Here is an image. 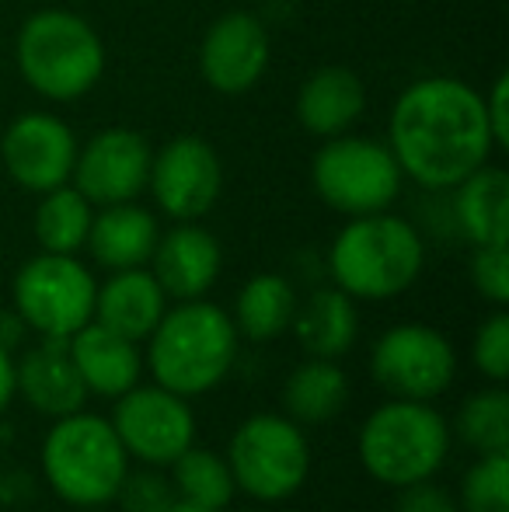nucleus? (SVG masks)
Masks as SVG:
<instances>
[{"instance_id":"f257e3e1","label":"nucleus","mask_w":509,"mask_h":512,"mask_svg":"<svg viewBox=\"0 0 509 512\" xmlns=\"http://www.w3.org/2000/svg\"><path fill=\"white\" fill-rule=\"evenodd\" d=\"M384 143L401 175L426 192H450L496 150L482 91L447 74L419 77L401 91Z\"/></svg>"},{"instance_id":"f03ea898","label":"nucleus","mask_w":509,"mask_h":512,"mask_svg":"<svg viewBox=\"0 0 509 512\" xmlns=\"http://www.w3.org/2000/svg\"><path fill=\"white\" fill-rule=\"evenodd\" d=\"M238 328L224 307L199 300H178L164 310L157 328L147 335L143 370L150 380L182 398L210 394L231 377L238 363Z\"/></svg>"},{"instance_id":"7ed1b4c3","label":"nucleus","mask_w":509,"mask_h":512,"mask_svg":"<svg viewBox=\"0 0 509 512\" xmlns=\"http://www.w3.org/2000/svg\"><path fill=\"white\" fill-rule=\"evenodd\" d=\"M426 265L419 227L391 209L349 216L328 248V279L353 300H391L412 290Z\"/></svg>"},{"instance_id":"20e7f679","label":"nucleus","mask_w":509,"mask_h":512,"mask_svg":"<svg viewBox=\"0 0 509 512\" xmlns=\"http://www.w3.org/2000/svg\"><path fill=\"white\" fill-rule=\"evenodd\" d=\"M49 492L74 509L109 506L129 471V453L105 415L81 408L53 418L39 450Z\"/></svg>"},{"instance_id":"39448f33","label":"nucleus","mask_w":509,"mask_h":512,"mask_svg":"<svg viewBox=\"0 0 509 512\" xmlns=\"http://www.w3.org/2000/svg\"><path fill=\"white\" fill-rule=\"evenodd\" d=\"M18 70L46 102H77L105 74V42L88 18L63 7H42L18 28Z\"/></svg>"},{"instance_id":"423d86ee","label":"nucleus","mask_w":509,"mask_h":512,"mask_svg":"<svg viewBox=\"0 0 509 512\" xmlns=\"http://www.w3.org/2000/svg\"><path fill=\"white\" fill-rule=\"evenodd\" d=\"M454 432L433 408V401L387 398L363 418L356 436V457L363 471L387 488H405L436 478L450 457Z\"/></svg>"},{"instance_id":"0eeeda50","label":"nucleus","mask_w":509,"mask_h":512,"mask_svg":"<svg viewBox=\"0 0 509 512\" xmlns=\"http://www.w3.org/2000/svg\"><path fill=\"white\" fill-rule=\"evenodd\" d=\"M224 457L238 492L265 506L293 499L311 478V439L304 425L276 411L248 415L231 432Z\"/></svg>"},{"instance_id":"6e6552de","label":"nucleus","mask_w":509,"mask_h":512,"mask_svg":"<svg viewBox=\"0 0 509 512\" xmlns=\"http://www.w3.org/2000/svg\"><path fill=\"white\" fill-rule=\"evenodd\" d=\"M311 185L335 213L367 216L394 206L405 175L384 140L342 133L318 147L311 161Z\"/></svg>"},{"instance_id":"1a4fd4ad","label":"nucleus","mask_w":509,"mask_h":512,"mask_svg":"<svg viewBox=\"0 0 509 512\" xmlns=\"http://www.w3.org/2000/svg\"><path fill=\"white\" fill-rule=\"evenodd\" d=\"M95 290L98 279L77 255L42 251L18 269L11 293L14 310L28 324V331L67 342L95 317Z\"/></svg>"},{"instance_id":"9d476101","label":"nucleus","mask_w":509,"mask_h":512,"mask_svg":"<svg viewBox=\"0 0 509 512\" xmlns=\"http://www.w3.org/2000/svg\"><path fill=\"white\" fill-rule=\"evenodd\" d=\"M370 377L387 398L436 401L454 384L457 352L450 338L433 324H394L370 349Z\"/></svg>"},{"instance_id":"9b49d317","label":"nucleus","mask_w":509,"mask_h":512,"mask_svg":"<svg viewBox=\"0 0 509 512\" xmlns=\"http://www.w3.org/2000/svg\"><path fill=\"white\" fill-rule=\"evenodd\" d=\"M119 443L126 446L129 460L150 467H168L178 453L196 443V411L189 398L168 391L161 384H136L119 394L109 415Z\"/></svg>"},{"instance_id":"f8f14e48","label":"nucleus","mask_w":509,"mask_h":512,"mask_svg":"<svg viewBox=\"0 0 509 512\" xmlns=\"http://www.w3.org/2000/svg\"><path fill=\"white\" fill-rule=\"evenodd\" d=\"M147 192L168 220H203L224 192V164L203 136H175L150 157Z\"/></svg>"},{"instance_id":"ddd939ff","label":"nucleus","mask_w":509,"mask_h":512,"mask_svg":"<svg viewBox=\"0 0 509 512\" xmlns=\"http://www.w3.org/2000/svg\"><path fill=\"white\" fill-rule=\"evenodd\" d=\"M150 157L154 150L147 136L129 126H109L77 147L70 185L95 209L133 203L147 192Z\"/></svg>"},{"instance_id":"4468645a","label":"nucleus","mask_w":509,"mask_h":512,"mask_svg":"<svg viewBox=\"0 0 509 512\" xmlns=\"http://www.w3.org/2000/svg\"><path fill=\"white\" fill-rule=\"evenodd\" d=\"M77 147L81 140L74 129L53 112H21L0 140V161L14 185L25 192L60 189L74 175Z\"/></svg>"},{"instance_id":"2eb2a0df","label":"nucleus","mask_w":509,"mask_h":512,"mask_svg":"<svg viewBox=\"0 0 509 512\" xmlns=\"http://www.w3.org/2000/svg\"><path fill=\"white\" fill-rule=\"evenodd\" d=\"M272 60V42L252 11H227L199 42V74L217 95H248Z\"/></svg>"},{"instance_id":"dca6fc26","label":"nucleus","mask_w":509,"mask_h":512,"mask_svg":"<svg viewBox=\"0 0 509 512\" xmlns=\"http://www.w3.org/2000/svg\"><path fill=\"white\" fill-rule=\"evenodd\" d=\"M147 269L154 272L168 300H175V304L178 300H199L217 286L220 269H224V251L203 223L185 220L171 230H161Z\"/></svg>"},{"instance_id":"f3484780","label":"nucleus","mask_w":509,"mask_h":512,"mask_svg":"<svg viewBox=\"0 0 509 512\" xmlns=\"http://www.w3.org/2000/svg\"><path fill=\"white\" fill-rule=\"evenodd\" d=\"M14 398H25L39 415L63 418L88 405V387L70 359L67 342L39 338L14 359Z\"/></svg>"},{"instance_id":"a211bd4d","label":"nucleus","mask_w":509,"mask_h":512,"mask_svg":"<svg viewBox=\"0 0 509 512\" xmlns=\"http://www.w3.org/2000/svg\"><path fill=\"white\" fill-rule=\"evenodd\" d=\"M70 359L81 373L84 387L95 398L116 401L129 387L143 380V349L140 342L105 328L98 321H88L81 331L67 338Z\"/></svg>"},{"instance_id":"6ab92c4d","label":"nucleus","mask_w":509,"mask_h":512,"mask_svg":"<svg viewBox=\"0 0 509 512\" xmlns=\"http://www.w3.org/2000/svg\"><path fill=\"white\" fill-rule=\"evenodd\" d=\"M367 88L349 67H318L297 91V122L318 140L342 136L360 122Z\"/></svg>"},{"instance_id":"aec40b11","label":"nucleus","mask_w":509,"mask_h":512,"mask_svg":"<svg viewBox=\"0 0 509 512\" xmlns=\"http://www.w3.org/2000/svg\"><path fill=\"white\" fill-rule=\"evenodd\" d=\"M164 310H168V297H164L161 283L147 265H140V269L109 272V279L98 283L91 321L105 324V328L119 331L133 342H147V335L157 328Z\"/></svg>"},{"instance_id":"412c9836","label":"nucleus","mask_w":509,"mask_h":512,"mask_svg":"<svg viewBox=\"0 0 509 512\" xmlns=\"http://www.w3.org/2000/svg\"><path fill=\"white\" fill-rule=\"evenodd\" d=\"M157 237H161L157 216L133 199V203L98 206L84 248L91 251L95 265H102V269H109V272L140 269V265H147L150 255H154Z\"/></svg>"},{"instance_id":"4be33fe9","label":"nucleus","mask_w":509,"mask_h":512,"mask_svg":"<svg viewBox=\"0 0 509 512\" xmlns=\"http://www.w3.org/2000/svg\"><path fill=\"white\" fill-rule=\"evenodd\" d=\"M290 331L311 359H342L360 338V310L339 286H318L297 300Z\"/></svg>"},{"instance_id":"5701e85b","label":"nucleus","mask_w":509,"mask_h":512,"mask_svg":"<svg viewBox=\"0 0 509 512\" xmlns=\"http://www.w3.org/2000/svg\"><path fill=\"white\" fill-rule=\"evenodd\" d=\"M450 216L471 248L509 241V175L499 164H482L454 185Z\"/></svg>"},{"instance_id":"b1692460","label":"nucleus","mask_w":509,"mask_h":512,"mask_svg":"<svg viewBox=\"0 0 509 512\" xmlns=\"http://www.w3.org/2000/svg\"><path fill=\"white\" fill-rule=\"evenodd\" d=\"M349 377L339 359H311L307 356L283 384V415L297 425H325L342 415L349 405Z\"/></svg>"},{"instance_id":"393cba45","label":"nucleus","mask_w":509,"mask_h":512,"mask_svg":"<svg viewBox=\"0 0 509 512\" xmlns=\"http://www.w3.org/2000/svg\"><path fill=\"white\" fill-rule=\"evenodd\" d=\"M297 290L286 276L279 272H258L238 290L234 300V328L248 342H272V338L286 335L293 324V310H297Z\"/></svg>"},{"instance_id":"a878e982","label":"nucleus","mask_w":509,"mask_h":512,"mask_svg":"<svg viewBox=\"0 0 509 512\" xmlns=\"http://www.w3.org/2000/svg\"><path fill=\"white\" fill-rule=\"evenodd\" d=\"M95 220V206L74 189V185H60V189H49L39 196L35 206V241L42 251H53V255H77V251L88 244V230Z\"/></svg>"},{"instance_id":"bb28decb","label":"nucleus","mask_w":509,"mask_h":512,"mask_svg":"<svg viewBox=\"0 0 509 512\" xmlns=\"http://www.w3.org/2000/svg\"><path fill=\"white\" fill-rule=\"evenodd\" d=\"M171 485H175V499L192 502L203 509H220L231 506V499L238 495V485L231 478L227 457L217 450L192 443L185 453H178L171 460Z\"/></svg>"},{"instance_id":"cd10ccee","label":"nucleus","mask_w":509,"mask_h":512,"mask_svg":"<svg viewBox=\"0 0 509 512\" xmlns=\"http://www.w3.org/2000/svg\"><path fill=\"white\" fill-rule=\"evenodd\" d=\"M454 432L475 457L482 453H509V394L503 384L468 394L457 408Z\"/></svg>"},{"instance_id":"c85d7f7f","label":"nucleus","mask_w":509,"mask_h":512,"mask_svg":"<svg viewBox=\"0 0 509 512\" xmlns=\"http://www.w3.org/2000/svg\"><path fill=\"white\" fill-rule=\"evenodd\" d=\"M461 512H509V453H482L457 488Z\"/></svg>"},{"instance_id":"c756f323","label":"nucleus","mask_w":509,"mask_h":512,"mask_svg":"<svg viewBox=\"0 0 509 512\" xmlns=\"http://www.w3.org/2000/svg\"><path fill=\"white\" fill-rule=\"evenodd\" d=\"M471 363L492 384H506L509 377V314L506 307H496L471 338Z\"/></svg>"},{"instance_id":"7c9ffc66","label":"nucleus","mask_w":509,"mask_h":512,"mask_svg":"<svg viewBox=\"0 0 509 512\" xmlns=\"http://www.w3.org/2000/svg\"><path fill=\"white\" fill-rule=\"evenodd\" d=\"M116 502L119 512H164L175 502V485H171V478H164L161 467L129 464L123 485L116 492Z\"/></svg>"},{"instance_id":"2f4dec72","label":"nucleus","mask_w":509,"mask_h":512,"mask_svg":"<svg viewBox=\"0 0 509 512\" xmlns=\"http://www.w3.org/2000/svg\"><path fill=\"white\" fill-rule=\"evenodd\" d=\"M471 286L492 307L509 304V251L506 244H478L471 251Z\"/></svg>"},{"instance_id":"473e14b6","label":"nucleus","mask_w":509,"mask_h":512,"mask_svg":"<svg viewBox=\"0 0 509 512\" xmlns=\"http://www.w3.org/2000/svg\"><path fill=\"white\" fill-rule=\"evenodd\" d=\"M394 512H461V506H457V495L450 488L426 478V481H415V485L398 488Z\"/></svg>"},{"instance_id":"72a5a7b5","label":"nucleus","mask_w":509,"mask_h":512,"mask_svg":"<svg viewBox=\"0 0 509 512\" xmlns=\"http://www.w3.org/2000/svg\"><path fill=\"white\" fill-rule=\"evenodd\" d=\"M485 102V119H489V133L496 150L509 147V74H499L492 81L489 95H482Z\"/></svg>"},{"instance_id":"f704fd0d","label":"nucleus","mask_w":509,"mask_h":512,"mask_svg":"<svg viewBox=\"0 0 509 512\" xmlns=\"http://www.w3.org/2000/svg\"><path fill=\"white\" fill-rule=\"evenodd\" d=\"M25 338H28V324L21 321V314L18 310H0V349L4 352H18L21 345H25Z\"/></svg>"},{"instance_id":"c9c22d12","label":"nucleus","mask_w":509,"mask_h":512,"mask_svg":"<svg viewBox=\"0 0 509 512\" xmlns=\"http://www.w3.org/2000/svg\"><path fill=\"white\" fill-rule=\"evenodd\" d=\"M14 401V356L0 349V415L11 408Z\"/></svg>"},{"instance_id":"e433bc0d","label":"nucleus","mask_w":509,"mask_h":512,"mask_svg":"<svg viewBox=\"0 0 509 512\" xmlns=\"http://www.w3.org/2000/svg\"><path fill=\"white\" fill-rule=\"evenodd\" d=\"M164 512H220V509H203V506H192V502H182V499H175Z\"/></svg>"},{"instance_id":"4c0bfd02","label":"nucleus","mask_w":509,"mask_h":512,"mask_svg":"<svg viewBox=\"0 0 509 512\" xmlns=\"http://www.w3.org/2000/svg\"><path fill=\"white\" fill-rule=\"evenodd\" d=\"M77 512H109L105 506H91V509H77Z\"/></svg>"}]
</instances>
